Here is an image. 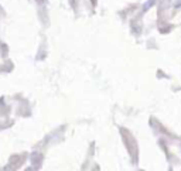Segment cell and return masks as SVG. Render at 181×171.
Returning a JSON list of instances; mask_svg holds the SVG:
<instances>
[]
</instances>
